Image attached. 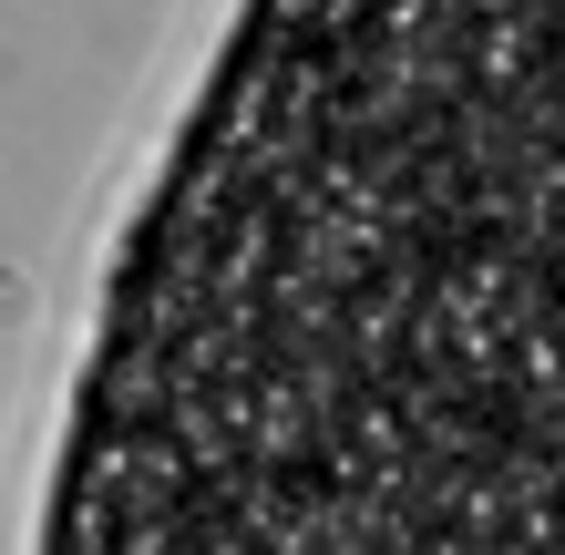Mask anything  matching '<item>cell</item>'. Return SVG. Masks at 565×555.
<instances>
[{
  "instance_id": "cell-1",
  "label": "cell",
  "mask_w": 565,
  "mask_h": 555,
  "mask_svg": "<svg viewBox=\"0 0 565 555\" xmlns=\"http://www.w3.org/2000/svg\"><path fill=\"white\" fill-rule=\"evenodd\" d=\"M555 247L565 0H247L42 555H565Z\"/></svg>"
}]
</instances>
